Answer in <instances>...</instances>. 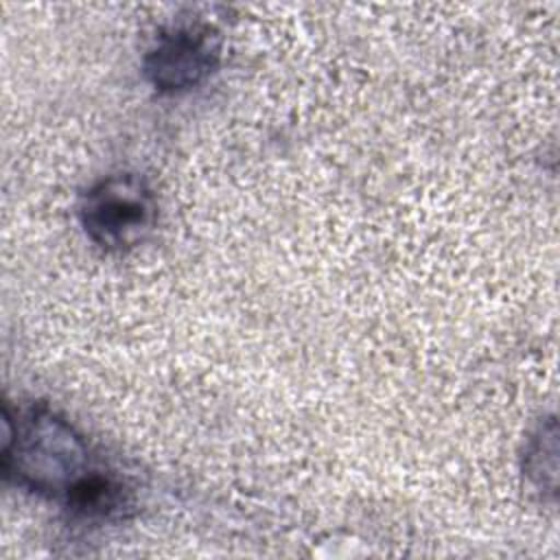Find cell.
<instances>
[{
  "label": "cell",
  "instance_id": "7a4b0ae2",
  "mask_svg": "<svg viewBox=\"0 0 560 560\" xmlns=\"http://www.w3.org/2000/svg\"><path fill=\"white\" fill-rule=\"evenodd\" d=\"M155 219V192L138 173L105 175L79 199V223L85 236L109 254L142 245L153 232Z\"/></svg>",
  "mask_w": 560,
  "mask_h": 560
},
{
  "label": "cell",
  "instance_id": "3957f363",
  "mask_svg": "<svg viewBox=\"0 0 560 560\" xmlns=\"http://www.w3.org/2000/svg\"><path fill=\"white\" fill-rule=\"evenodd\" d=\"M221 63V37L203 22L175 24L162 31L142 59L147 81L166 94L206 83Z\"/></svg>",
  "mask_w": 560,
  "mask_h": 560
},
{
  "label": "cell",
  "instance_id": "277c9868",
  "mask_svg": "<svg viewBox=\"0 0 560 560\" xmlns=\"http://www.w3.org/2000/svg\"><path fill=\"white\" fill-rule=\"evenodd\" d=\"M556 462H558V431L556 420L549 418L532 433L525 446V477L538 492L556 494Z\"/></svg>",
  "mask_w": 560,
  "mask_h": 560
},
{
  "label": "cell",
  "instance_id": "6da1fadb",
  "mask_svg": "<svg viewBox=\"0 0 560 560\" xmlns=\"http://www.w3.org/2000/svg\"><path fill=\"white\" fill-rule=\"evenodd\" d=\"M101 468L85 435L50 405H4L2 472L18 488L66 505Z\"/></svg>",
  "mask_w": 560,
  "mask_h": 560
}]
</instances>
